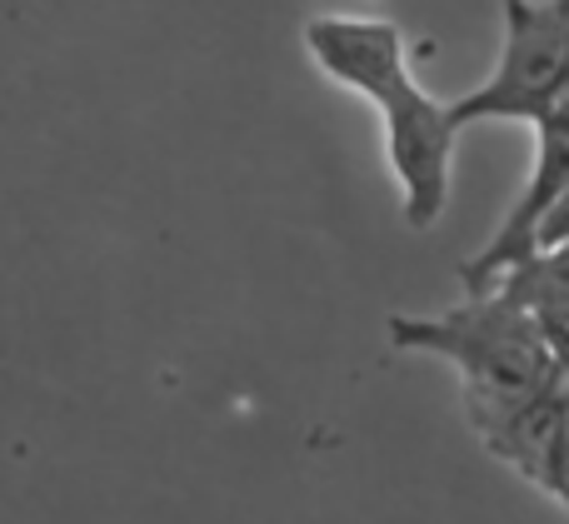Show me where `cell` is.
Returning a JSON list of instances; mask_svg holds the SVG:
<instances>
[{
    "mask_svg": "<svg viewBox=\"0 0 569 524\" xmlns=\"http://www.w3.org/2000/svg\"><path fill=\"white\" fill-rule=\"evenodd\" d=\"M305 50L330 80L365 95L385 120V160L400 180V210L410 230H430L450 205L455 125L450 105L415 85L405 36L390 20L370 16H315Z\"/></svg>",
    "mask_w": 569,
    "mask_h": 524,
    "instance_id": "1",
    "label": "cell"
},
{
    "mask_svg": "<svg viewBox=\"0 0 569 524\" xmlns=\"http://www.w3.org/2000/svg\"><path fill=\"white\" fill-rule=\"evenodd\" d=\"M385 335H390V350L435 355L455 365L465 420L475 435H490L515 410H525L565 380L535 315L500 285L465 295L445 315H405L400 310L385 320Z\"/></svg>",
    "mask_w": 569,
    "mask_h": 524,
    "instance_id": "2",
    "label": "cell"
},
{
    "mask_svg": "<svg viewBox=\"0 0 569 524\" xmlns=\"http://www.w3.org/2000/svg\"><path fill=\"white\" fill-rule=\"evenodd\" d=\"M569 100V36L560 0H505V46L500 66L480 90L450 100L455 125L475 120H545Z\"/></svg>",
    "mask_w": 569,
    "mask_h": 524,
    "instance_id": "3",
    "label": "cell"
},
{
    "mask_svg": "<svg viewBox=\"0 0 569 524\" xmlns=\"http://www.w3.org/2000/svg\"><path fill=\"white\" fill-rule=\"evenodd\" d=\"M565 190H569V100H560L545 120H535V165L520 200L500 220V230L485 240L480 255H470L460 265V280L470 295L490 290L505 270H515L520 260H530L540 250V225Z\"/></svg>",
    "mask_w": 569,
    "mask_h": 524,
    "instance_id": "4",
    "label": "cell"
},
{
    "mask_svg": "<svg viewBox=\"0 0 569 524\" xmlns=\"http://www.w3.org/2000/svg\"><path fill=\"white\" fill-rule=\"evenodd\" d=\"M565 405H569V380H560L555 390H545V395L530 400L525 410H515L505 425H495L490 435H480V445L490 450L500 465H510L520 480H530L535 490L550 495L555 450H560V430H565Z\"/></svg>",
    "mask_w": 569,
    "mask_h": 524,
    "instance_id": "5",
    "label": "cell"
},
{
    "mask_svg": "<svg viewBox=\"0 0 569 524\" xmlns=\"http://www.w3.org/2000/svg\"><path fill=\"white\" fill-rule=\"evenodd\" d=\"M555 245H569V190L555 200V210L540 225V250H555Z\"/></svg>",
    "mask_w": 569,
    "mask_h": 524,
    "instance_id": "6",
    "label": "cell"
},
{
    "mask_svg": "<svg viewBox=\"0 0 569 524\" xmlns=\"http://www.w3.org/2000/svg\"><path fill=\"white\" fill-rule=\"evenodd\" d=\"M550 500H560L569 510V405H565V430H560V450H555V475H550Z\"/></svg>",
    "mask_w": 569,
    "mask_h": 524,
    "instance_id": "7",
    "label": "cell"
},
{
    "mask_svg": "<svg viewBox=\"0 0 569 524\" xmlns=\"http://www.w3.org/2000/svg\"><path fill=\"white\" fill-rule=\"evenodd\" d=\"M560 10H565V36H569V0H560Z\"/></svg>",
    "mask_w": 569,
    "mask_h": 524,
    "instance_id": "8",
    "label": "cell"
}]
</instances>
